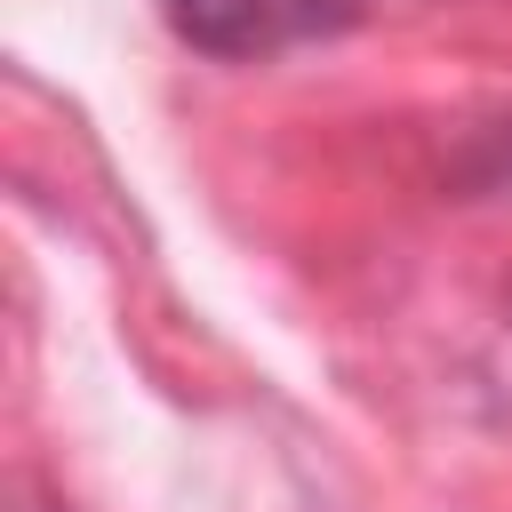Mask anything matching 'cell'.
<instances>
[{
	"mask_svg": "<svg viewBox=\"0 0 512 512\" xmlns=\"http://www.w3.org/2000/svg\"><path fill=\"white\" fill-rule=\"evenodd\" d=\"M384 0H168V32L216 64H264L304 40H336Z\"/></svg>",
	"mask_w": 512,
	"mask_h": 512,
	"instance_id": "6da1fadb",
	"label": "cell"
}]
</instances>
